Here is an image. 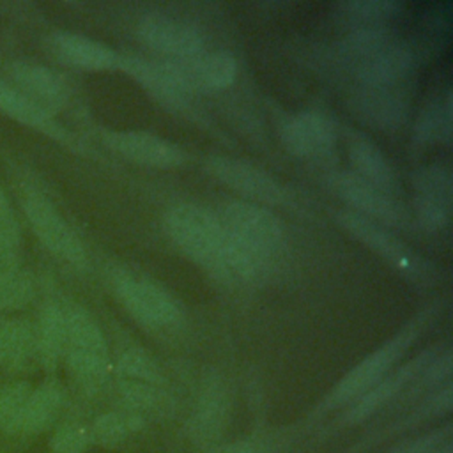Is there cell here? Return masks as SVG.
Segmentation results:
<instances>
[{"label":"cell","instance_id":"1","mask_svg":"<svg viewBox=\"0 0 453 453\" xmlns=\"http://www.w3.org/2000/svg\"><path fill=\"white\" fill-rule=\"evenodd\" d=\"M219 225L226 237L230 278H260L283 248L280 219L257 203L232 202L225 205Z\"/></svg>","mask_w":453,"mask_h":453},{"label":"cell","instance_id":"2","mask_svg":"<svg viewBox=\"0 0 453 453\" xmlns=\"http://www.w3.org/2000/svg\"><path fill=\"white\" fill-rule=\"evenodd\" d=\"M165 226L184 253L214 271V274L230 280L226 237L218 219L196 205L182 203L166 212Z\"/></svg>","mask_w":453,"mask_h":453},{"label":"cell","instance_id":"3","mask_svg":"<svg viewBox=\"0 0 453 453\" xmlns=\"http://www.w3.org/2000/svg\"><path fill=\"white\" fill-rule=\"evenodd\" d=\"M336 219L343 230H347L352 237L359 239V242H363L379 257H382L405 278L419 285L434 281V267L423 257H419V253H416L411 246H407L382 225L365 216H359L352 211H340L336 214Z\"/></svg>","mask_w":453,"mask_h":453},{"label":"cell","instance_id":"4","mask_svg":"<svg viewBox=\"0 0 453 453\" xmlns=\"http://www.w3.org/2000/svg\"><path fill=\"white\" fill-rule=\"evenodd\" d=\"M67 363L76 380L87 388H97L108 372L106 343L96 320L78 306L64 311Z\"/></svg>","mask_w":453,"mask_h":453},{"label":"cell","instance_id":"5","mask_svg":"<svg viewBox=\"0 0 453 453\" xmlns=\"http://www.w3.org/2000/svg\"><path fill=\"white\" fill-rule=\"evenodd\" d=\"M416 334H418V324L412 322L407 329L400 331L395 338H391L388 343H384L373 354L363 359L338 382V386L334 388L329 398V403L340 405V403L350 402L354 398H359L370 388H373L384 377V373L393 366V363L405 352V349L412 343Z\"/></svg>","mask_w":453,"mask_h":453},{"label":"cell","instance_id":"6","mask_svg":"<svg viewBox=\"0 0 453 453\" xmlns=\"http://www.w3.org/2000/svg\"><path fill=\"white\" fill-rule=\"evenodd\" d=\"M327 186L334 195H338L345 203L352 207V212L375 223L380 221L386 225L403 226L409 221L405 207L395 200V196L386 195L352 172L333 173L327 179Z\"/></svg>","mask_w":453,"mask_h":453},{"label":"cell","instance_id":"7","mask_svg":"<svg viewBox=\"0 0 453 453\" xmlns=\"http://www.w3.org/2000/svg\"><path fill=\"white\" fill-rule=\"evenodd\" d=\"M414 212L425 230L446 226L451 212L453 177L442 165H426L414 172Z\"/></svg>","mask_w":453,"mask_h":453},{"label":"cell","instance_id":"8","mask_svg":"<svg viewBox=\"0 0 453 453\" xmlns=\"http://www.w3.org/2000/svg\"><path fill=\"white\" fill-rule=\"evenodd\" d=\"M23 209L34 232L53 253L74 265L85 264V250L80 239L46 196L37 191H28L23 196Z\"/></svg>","mask_w":453,"mask_h":453},{"label":"cell","instance_id":"9","mask_svg":"<svg viewBox=\"0 0 453 453\" xmlns=\"http://www.w3.org/2000/svg\"><path fill=\"white\" fill-rule=\"evenodd\" d=\"M207 170L234 191L264 203L278 205L287 200L285 189L262 168L234 157L216 156L207 161Z\"/></svg>","mask_w":453,"mask_h":453},{"label":"cell","instance_id":"10","mask_svg":"<svg viewBox=\"0 0 453 453\" xmlns=\"http://www.w3.org/2000/svg\"><path fill=\"white\" fill-rule=\"evenodd\" d=\"M115 292L126 310L145 326L163 327L179 319V308L175 303L154 283L120 276L115 280Z\"/></svg>","mask_w":453,"mask_h":453},{"label":"cell","instance_id":"11","mask_svg":"<svg viewBox=\"0 0 453 453\" xmlns=\"http://www.w3.org/2000/svg\"><path fill=\"white\" fill-rule=\"evenodd\" d=\"M170 73L188 90H221L234 83L237 74L235 58L225 51L196 55L191 58L165 62Z\"/></svg>","mask_w":453,"mask_h":453},{"label":"cell","instance_id":"12","mask_svg":"<svg viewBox=\"0 0 453 453\" xmlns=\"http://www.w3.org/2000/svg\"><path fill=\"white\" fill-rule=\"evenodd\" d=\"M104 143L124 156L140 165L157 166V168H172L179 166L186 154L168 140L149 133L136 131H120V133H104Z\"/></svg>","mask_w":453,"mask_h":453},{"label":"cell","instance_id":"13","mask_svg":"<svg viewBox=\"0 0 453 453\" xmlns=\"http://www.w3.org/2000/svg\"><path fill=\"white\" fill-rule=\"evenodd\" d=\"M138 34L147 46L175 57V60L196 57L203 46L200 34L193 27L161 16L145 18L138 27Z\"/></svg>","mask_w":453,"mask_h":453},{"label":"cell","instance_id":"14","mask_svg":"<svg viewBox=\"0 0 453 453\" xmlns=\"http://www.w3.org/2000/svg\"><path fill=\"white\" fill-rule=\"evenodd\" d=\"M334 127L320 113L304 111L281 126V143L297 157L326 154L334 145Z\"/></svg>","mask_w":453,"mask_h":453},{"label":"cell","instance_id":"15","mask_svg":"<svg viewBox=\"0 0 453 453\" xmlns=\"http://www.w3.org/2000/svg\"><path fill=\"white\" fill-rule=\"evenodd\" d=\"M412 53L395 42H388L380 50L354 62V73L361 87L391 88L400 83L412 69Z\"/></svg>","mask_w":453,"mask_h":453},{"label":"cell","instance_id":"16","mask_svg":"<svg viewBox=\"0 0 453 453\" xmlns=\"http://www.w3.org/2000/svg\"><path fill=\"white\" fill-rule=\"evenodd\" d=\"M350 108L375 129H398L407 117L405 99L384 87H361L352 94Z\"/></svg>","mask_w":453,"mask_h":453},{"label":"cell","instance_id":"17","mask_svg":"<svg viewBox=\"0 0 453 453\" xmlns=\"http://www.w3.org/2000/svg\"><path fill=\"white\" fill-rule=\"evenodd\" d=\"M349 159L359 179L384 191L386 195H395L398 191V179L388 163L382 150L368 140L365 134L352 133L347 140Z\"/></svg>","mask_w":453,"mask_h":453},{"label":"cell","instance_id":"18","mask_svg":"<svg viewBox=\"0 0 453 453\" xmlns=\"http://www.w3.org/2000/svg\"><path fill=\"white\" fill-rule=\"evenodd\" d=\"M9 73L12 80L21 87L23 94L44 110L60 108L67 99V88L64 80L57 73L42 65L14 62L11 64Z\"/></svg>","mask_w":453,"mask_h":453},{"label":"cell","instance_id":"19","mask_svg":"<svg viewBox=\"0 0 453 453\" xmlns=\"http://www.w3.org/2000/svg\"><path fill=\"white\" fill-rule=\"evenodd\" d=\"M430 352L421 354L419 357L412 359L411 363H407L405 366H402L398 372H395L393 375L382 379V382H377L373 388H370L366 393H363L357 402L350 407V411H347L345 414V421L349 423H357L363 421L365 418H368L370 414H373L382 403H386L388 400H391L407 382H411V379L421 370L425 368V363L428 359Z\"/></svg>","mask_w":453,"mask_h":453},{"label":"cell","instance_id":"20","mask_svg":"<svg viewBox=\"0 0 453 453\" xmlns=\"http://www.w3.org/2000/svg\"><path fill=\"white\" fill-rule=\"evenodd\" d=\"M53 44L60 58L76 67L99 71L119 67L120 64V57L113 50L78 34H57Z\"/></svg>","mask_w":453,"mask_h":453},{"label":"cell","instance_id":"21","mask_svg":"<svg viewBox=\"0 0 453 453\" xmlns=\"http://www.w3.org/2000/svg\"><path fill=\"white\" fill-rule=\"evenodd\" d=\"M226 393L219 382H209L202 391L189 419V435L195 442H211L223 432L226 419Z\"/></svg>","mask_w":453,"mask_h":453},{"label":"cell","instance_id":"22","mask_svg":"<svg viewBox=\"0 0 453 453\" xmlns=\"http://www.w3.org/2000/svg\"><path fill=\"white\" fill-rule=\"evenodd\" d=\"M62 400H64V395L57 384L46 382L32 389L23 405L16 432L32 435L48 428L57 418L62 407Z\"/></svg>","mask_w":453,"mask_h":453},{"label":"cell","instance_id":"23","mask_svg":"<svg viewBox=\"0 0 453 453\" xmlns=\"http://www.w3.org/2000/svg\"><path fill=\"white\" fill-rule=\"evenodd\" d=\"M0 110L27 126L46 131L55 138H65V133L53 122L48 110L39 106L21 90L7 85L4 80H0Z\"/></svg>","mask_w":453,"mask_h":453},{"label":"cell","instance_id":"24","mask_svg":"<svg viewBox=\"0 0 453 453\" xmlns=\"http://www.w3.org/2000/svg\"><path fill=\"white\" fill-rule=\"evenodd\" d=\"M35 347V333L25 320L12 319L0 324V365L21 366Z\"/></svg>","mask_w":453,"mask_h":453},{"label":"cell","instance_id":"25","mask_svg":"<svg viewBox=\"0 0 453 453\" xmlns=\"http://www.w3.org/2000/svg\"><path fill=\"white\" fill-rule=\"evenodd\" d=\"M35 343L41 357L46 363H53L62 352L65 345V319L58 306L48 304L42 308L35 333Z\"/></svg>","mask_w":453,"mask_h":453},{"label":"cell","instance_id":"26","mask_svg":"<svg viewBox=\"0 0 453 453\" xmlns=\"http://www.w3.org/2000/svg\"><path fill=\"white\" fill-rule=\"evenodd\" d=\"M34 283L27 273L0 269V308L18 310L32 301Z\"/></svg>","mask_w":453,"mask_h":453},{"label":"cell","instance_id":"27","mask_svg":"<svg viewBox=\"0 0 453 453\" xmlns=\"http://www.w3.org/2000/svg\"><path fill=\"white\" fill-rule=\"evenodd\" d=\"M32 388L27 382H12L0 388V430L14 434L23 405Z\"/></svg>","mask_w":453,"mask_h":453},{"label":"cell","instance_id":"28","mask_svg":"<svg viewBox=\"0 0 453 453\" xmlns=\"http://www.w3.org/2000/svg\"><path fill=\"white\" fill-rule=\"evenodd\" d=\"M119 373L124 380H134L156 386L161 382V373L156 363L143 350H127L119 359Z\"/></svg>","mask_w":453,"mask_h":453},{"label":"cell","instance_id":"29","mask_svg":"<svg viewBox=\"0 0 453 453\" xmlns=\"http://www.w3.org/2000/svg\"><path fill=\"white\" fill-rule=\"evenodd\" d=\"M451 133V96L439 106H434L419 117L416 124V140L428 142L434 138L449 140Z\"/></svg>","mask_w":453,"mask_h":453},{"label":"cell","instance_id":"30","mask_svg":"<svg viewBox=\"0 0 453 453\" xmlns=\"http://www.w3.org/2000/svg\"><path fill=\"white\" fill-rule=\"evenodd\" d=\"M19 246V228L14 212L0 189V262L14 258Z\"/></svg>","mask_w":453,"mask_h":453},{"label":"cell","instance_id":"31","mask_svg":"<svg viewBox=\"0 0 453 453\" xmlns=\"http://www.w3.org/2000/svg\"><path fill=\"white\" fill-rule=\"evenodd\" d=\"M129 428L131 426L126 418L117 412H108L96 419L92 426V437L104 446H113L129 434Z\"/></svg>","mask_w":453,"mask_h":453},{"label":"cell","instance_id":"32","mask_svg":"<svg viewBox=\"0 0 453 453\" xmlns=\"http://www.w3.org/2000/svg\"><path fill=\"white\" fill-rule=\"evenodd\" d=\"M345 12L356 19H380L395 14L400 5L391 0H361L343 5Z\"/></svg>","mask_w":453,"mask_h":453},{"label":"cell","instance_id":"33","mask_svg":"<svg viewBox=\"0 0 453 453\" xmlns=\"http://www.w3.org/2000/svg\"><path fill=\"white\" fill-rule=\"evenodd\" d=\"M88 441V434L83 426L76 423L64 425L53 437V451L55 453H80Z\"/></svg>","mask_w":453,"mask_h":453},{"label":"cell","instance_id":"34","mask_svg":"<svg viewBox=\"0 0 453 453\" xmlns=\"http://www.w3.org/2000/svg\"><path fill=\"white\" fill-rule=\"evenodd\" d=\"M120 389H122V395L126 396V400L133 407H138V409H149L157 400V389H156V386H150V384L120 379Z\"/></svg>","mask_w":453,"mask_h":453},{"label":"cell","instance_id":"35","mask_svg":"<svg viewBox=\"0 0 453 453\" xmlns=\"http://www.w3.org/2000/svg\"><path fill=\"white\" fill-rule=\"evenodd\" d=\"M276 444L269 439H248L212 449L211 453H276Z\"/></svg>","mask_w":453,"mask_h":453},{"label":"cell","instance_id":"36","mask_svg":"<svg viewBox=\"0 0 453 453\" xmlns=\"http://www.w3.org/2000/svg\"><path fill=\"white\" fill-rule=\"evenodd\" d=\"M444 432L446 430H439V432H434L426 437H419L418 441H414L411 444H405V446L395 449L393 453H432L434 449L439 448V441H441Z\"/></svg>","mask_w":453,"mask_h":453},{"label":"cell","instance_id":"37","mask_svg":"<svg viewBox=\"0 0 453 453\" xmlns=\"http://www.w3.org/2000/svg\"><path fill=\"white\" fill-rule=\"evenodd\" d=\"M432 453H453V448H451V444L448 442V444H444V446H439V448L434 449Z\"/></svg>","mask_w":453,"mask_h":453}]
</instances>
